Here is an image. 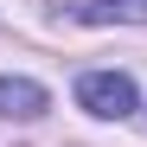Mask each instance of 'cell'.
<instances>
[{"mask_svg": "<svg viewBox=\"0 0 147 147\" xmlns=\"http://www.w3.org/2000/svg\"><path fill=\"white\" fill-rule=\"evenodd\" d=\"M77 102L102 121H121L134 109V77H121V70H83L77 77Z\"/></svg>", "mask_w": 147, "mask_h": 147, "instance_id": "6da1fadb", "label": "cell"}, {"mask_svg": "<svg viewBox=\"0 0 147 147\" xmlns=\"http://www.w3.org/2000/svg\"><path fill=\"white\" fill-rule=\"evenodd\" d=\"M45 109H51L45 83H32V77H0V121H38Z\"/></svg>", "mask_w": 147, "mask_h": 147, "instance_id": "7a4b0ae2", "label": "cell"}, {"mask_svg": "<svg viewBox=\"0 0 147 147\" xmlns=\"http://www.w3.org/2000/svg\"><path fill=\"white\" fill-rule=\"evenodd\" d=\"M70 19H83V26H134L147 19V0H58Z\"/></svg>", "mask_w": 147, "mask_h": 147, "instance_id": "3957f363", "label": "cell"}]
</instances>
